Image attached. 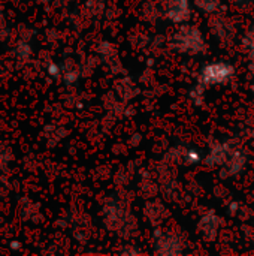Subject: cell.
<instances>
[{"instance_id":"10","label":"cell","mask_w":254,"mask_h":256,"mask_svg":"<svg viewBox=\"0 0 254 256\" xmlns=\"http://www.w3.org/2000/svg\"><path fill=\"white\" fill-rule=\"evenodd\" d=\"M234 3L240 8V9H249L253 4V0H234Z\"/></svg>"},{"instance_id":"8","label":"cell","mask_w":254,"mask_h":256,"mask_svg":"<svg viewBox=\"0 0 254 256\" xmlns=\"http://www.w3.org/2000/svg\"><path fill=\"white\" fill-rule=\"evenodd\" d=\"M196 8H199L204 12H216L220 8V0H195Z\"/></svg>"},{"instance_id":"9","label":"cell","mask_w":254,"mask_h":256,"mask_svg":"<svg viewBox=\"0 0 254 256\" xmlns=\"http://www.w3.org/2000/svg\"><path fill=\"white\" fill-rule=\"evenodd\" d=\"M205 88H207V87H204L202 84L198 82V84L190 90V99L193 100L195 105H202L204 98H205Z\"/></svg>"},{"instance_id":"4","label":"cell","mask_w":254,"mask_h":256,"mask_svg":"<svg viewBox=\"0 0 254 256\" xmlns=\"http://www.w3.org/2000/svg\"><path fill=\"white\" fill-rule=\"evenodd\" d=\"M246 164H247L246 154H244L240 148L231 146V152H229L228 160H226V164L223 165V166H225V174H222V176H225V177L238 176V174L244 170Z\"/></svg>"},{"instance_id":"12","label":"cell","mask_w":254,"mask_h":256,"mask_svg":"<svg viewBox=\"0 0 254 256\" xmlns=\"http://www.w3.org/2000/svg\"><path fill=\"white\" fill-rule=\"evenodd\" d=\"M252 92H253V94H254V81H253V84H252Z\"/></svg>"},{"instance_id":"2","label":"cell","mask_w":254,"mask_h":256,"mask_svg":"<svg viewBox=\"0 0 254 256\" xmlns=\"http://www.w3.org/2000/svg\"><path fill=\"white\" fill-rule=\"evenodd\" d=\"M174 46L184 54H201L205 51V39L198 27L186 26L174 34Z\"/></svg>"},{"instance_id":"3","label":"cell","mask_w":254,"mask_h":256,"mask_svg":"<svg viewBox=\"0 0 254 256\" xmlns=\"http://www.w3.org/2000/svg\"><path fill=\"white\" fill-rule=\"evenodd\" d=\"M192 15L189 0H169L166 6V16L172 22H186Z\"/></svg>"},{"instance_id":"6","label":"cell","mask_w":254,"mask_h":256,"mask_svg":"<svg viewBox=\"0 0 254 256\" xmlns=\"http://www.w3.org/2000/svg\"><path fill=\"white\" fill-rule=\"evenodd\" d=\"M231 146H232V142H225V144H216L213 148H211V152H210V154L207 156V164L208 165H220V166H223L225 164H226V160H228V156H229V152H231Z\"/></svg>"},{"instance_id":"1","label":"cell","mask_w":254,"mask_h":256,"mask_svg":"<svg viewBox=\"0 0 254 256\" xmlns=\"http://www.w3.org/2000/svg\"><path fill=\"white\" fill-rule=\"evenodd\" d=\"M237 75V69L229 62H210L205 63L199 74H198V82L204 87L210 86H225L229 81H232Z\"/></svg>"},{"instance_id":"7","label":"cell","mask_w":254,"mask_h":256,"mask_svg":"<svg viewBox=\"0 0 254 256\" xmlns=\"http://www.w3.org/2000/svg\"><path fill=\"white\" fill-rule=\"evenodd\" d=\"M243 46L249 51V58L254 66V24L247 30L243 38Z\"/></svg>"},{"instance_id":"11","label":"cell","mask_w":254,"mask_h":256,"mask_svg":"<svg viewBox=\"0 0 254 256\" xmlns=\"http://www.w3.org/2000/svg\"><path fill=\"white\" fill-rule=\"evenodd\" d=\"M48 74H49V75H52V76H58V74H60V70H58V66H55V64H51V66L48 68Z\"/></svg>"},{"instance_id":"5","label":"cell","mask_w":254,"mask_h":256,"mask_svg":"<svg viewBox=\"0 0 254 256\" xmlns=\"http://www.w3.org/2000/svg\"><path fill=\"white\" fill-rule=\"evenodd\" d=\"M220 218L214 213V212H208L199 222L198 228L199 231L202 232V236L207 238V240H214L217 237V232H219V228H220Z\"/></svg>"}]
</instances>
